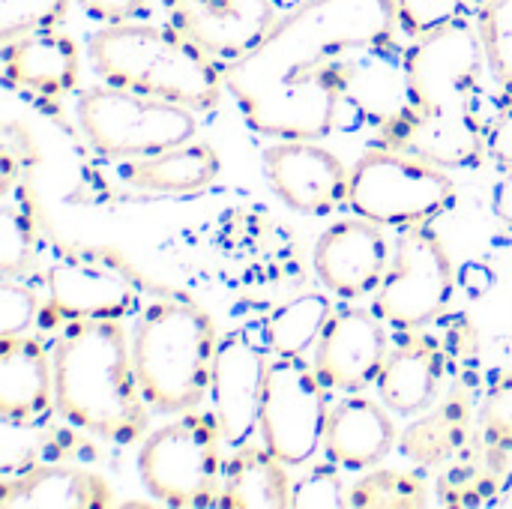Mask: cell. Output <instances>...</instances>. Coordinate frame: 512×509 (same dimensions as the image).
I'll return each instance as SVG.
<instances>
[{
    "mask_svg": "<svg viewBox=\"0 0 512 509\" xmlns=\"http://www.w3.org/2000/svg\"><path fill=\"white\" fill-rule=\"evenodd\" d=\"M396 0H303L246 57L225 66V90L258 135L324 141L339 105L324 84L333 57L396 42Z\"/></svg>",
    "mask_w": 512,
    "mask_h": 509,
    "instance_id": "cell-1",
    "label": "cell"
},
{
    "mask_svg": "<svg viewBox=\"0 0 512 509\" xmlns=\"http://www.w3.org/2000/svg\"><path fill=\"white\" fill-rule=\"evenodd\" d=\"M417 111L384 147L417 153L441 168H480L489 159V132L504 108L486 78V51L477 24L465 15L414 39L405 48Z\"/></svg>",
    "mask_w": 512,
    "mask_h": 509,
    "instance_id": "cell-2",
    "label": "cell"
},
{
    "mask_svg": "<svg viewBox=\"0 0 512 509\" xmlns=\"http://www.w3.org/2000/svg\"><path fill=\"white\" fill-rule=\"evenodd\" d=\"M51 360L57 417L66 426L120 447L147 435L150 405L135 375L123 321L63 324Z\"/></svg>",
    "mask_w": 512,
    "mask_h": 509,
    "instance_id": "cell-3",
    "label": "cell"
},
{
    "mask_svg": "<svg viewBox=\"0 0 512 509\" xmlns=\"http://www.w3.org/2000/svg\"><path fill=\"white\" fill-rule=\"evenodd\" d=\"M87 57L105 84L192 111H216L228 93L225 66L174 24H102L87 42Z\"/></svg>",
    "mask_w": 512,
    "mask_h": 509,
    "instance_id": "cell-4",
    "label": "cell"
},
{
    "mask_svg": "<svg viewBox=\"0 0 512 509\" xmlns=\"http://www.w3.org/2000/svg\"><path fill=\"white\" fill-rule=\"evenodd\" d=\"M141 393L156 414H189L210 399L219 348L213 315L183 294L150 300L129 330Z\"/></svg>",
    "mask_w": 512,
    "mask_h": 509,
    "instance_id": "cell-5",
    "label": "cell"
},
{
    "mask_svg": "<svg viewBox=\"0 0 512 509\" xmlns=\"http://www.w3.org/2000/svg\"><path fill=\"white\" fill-rule=\"evenodd\" d=\"M348 207L384 228L432 225L459 207V186L447 168L417 153L375 144L351 168Z\"/></svg>",
    "mask_w": 512,
    "mask_h": 509,
    "instance_id": "cell-6",
    "label": "cell"
},
{
    "mask_svg": "<svg viewBox=\"0 0 512 509\" xmlns=\"http://www.w3.org/2000/svg\"><path fill=\"white\" fill-rule=\"evenodd\" d=\"M225 438L213 414L189 411L144 435L138 477L147 495L165 507H219Z\"/></svg>",
    "mask_w": 512,
    "mask_h": 509,
    "instance_id": "cell-7",
    "label": "cell"
},
{
    "mask_svg": "<svg viewBox=\"0 0 512 509\" xmlns=\"http://www.w3.org/2000/svg\"><path fill=\"white\" fill-rule=\"evenodd\" d=\"M198 111L144 96L135 90L99 84L78 90L75 120L87 144L105 159H141L198 135Z\"/></svg>",
    "mask_w": 512,
    "mask_h": 509,
    "instance_id": "cell-8",
    "label": "cell"
},
{
    "mask_svg": "<svg viewBox=\"0 0 512 509\" xmlns=\"http://www.w3.org/2000/svg\"><path fill=\"white\" fill-rule=\"evenodd\" d=\"M42 279V330H57L69 321H126L144 309L141 276L111 249H63Z\"/></svg>",
    "mask_w": 512,
    "mask_h": 509,
    "instance_id": "cell-9",
    "label": "cell"
},
{
    "mask_svg": "<svg viewBox=\"0 0 512 509\" xmlns=\"http://www.w3.org/2000/svg\"><path fill=\"white\" fill-rule=\"evenodd\" d=\"M456 270L444 240L432 225L402 228L396 237L393 264L375 291L372 312L396 333L432 327L450 306Z\"/></svg>",
    "mask_w": 512,
    "mask_h": 509,
    "instance_id": "cell-10",
    "label": "cell"
},
{
    "mask_svg": "<svg viewBox=\"0 0 512 509\" xmlns=\"http://www.w3.org/2000/svg\"><path fill=\"white\" fill-rule=\"evenodd\" d=\"M324 84L339 105V117L351 111L354 126L378 129V144H390L417 111L405 48L399 42L333 57L324 69Z\"/></svg>",
    "mask_w": 512,
    "mask_h": 509,
    "instance_id": "cell-11",
    "label": "cell"
},
{
    "mask_svg": "<svg viewBox=\"0 0 512 509\" xmlns=\"http://www.w3.org/2000/svg\"><path fill=\"white\" fill-rule=\"evenodd\" d=\"M330 408V390L306 357H276L261 399V444L288 468L309 465L324 450Z\"/></svg>",
    "mask_w": 512,
    "mask_h": 509,
    "instance_id": "cell-12",
    "label": "cell"
},
{
    "mask_svg": "<svg viewBox=\"0 0 512 509\" xmlns=\"http://www.w3.org/2000/svg\"><path fill=\"white\" fill-rule=\"evenodd\" d=\"M270 348L264 342L261 324L234 330L219 339L213 378H210V402L225 447L249 444L258 432L261 420V399L267 372L273 366Z\"/></svg>",
    "mask_w": 512,
    "mask_h": 509,
    "instance_id": "cell-13",
    "label": "cell"
},
{
    "mask_svg": "<svg viewBox=\"0 0 512 509\" xmlns=\"http://www.w3.org/2000/svg\"><path fill=\"white\" fill-rule=\"evenodd\" d=\"M264 174L273 192L303 216H330L348 207L351 168L318 141H276L264 147Z\"/></svg>",
    "mask_w": 512,
    "mask_h": 509,
    "instance_id": "cell-14",
    "label": "cell"
},
{
    "mask_svg": "<svg viewBox=\"0 0 512 509\" xmlns=\"http://www.w3.org/2000/svg\"><path fill=\"white\" fill-rule=\"evenodd\" d=\"M396 243L384 234V225L354 216L330 225L312 252L315 276L342 300H363L375 294L393 264Z\"/></svg>",
    "mask_w": 512,
    "mask_h": 509,
    "instance_id": "cell-15",
    "label": "cell"
},
{
    "mask_svg": "<svg viewBox=\"0 0 512 509\" xmlns=\"http://www.w3.org/2000/svg\"><path fill=\"white\" fill-rule=\"evenodd\" d=\"M168 24L222 66L246 57L276 27L279 0H162Z\"/></svg>",
    "mask_w": 512,
    "mask_h": 509,
    "instance_id": "cell-16",
    "label": "cell"
},
{
    "mask_svg": "<svg viewBox=\"0 0 512 509\" xmlns=\"http://www.w3.org/2000/svg\"><path fill=\"white\" fill-rule=\"evenodd\" d=\"M390 354L384 321L360 306H342L330 315L315 351L312 366L330 393H363L381 375Z\"/></svg>",
    "mask_w": 512,
    "mask_h": 509,
    "instance_id": "cell-17",
    "label": "cell"
},
{
    "mask_svg": "<svg viewBox=\"0 0 512 509\" xmlns=\"http://www.w3.org/2000/svg\"><path fill=\"white\" fill-rule=\"evenodd\" d=\"M54 414V360L45 342L33 333L0 336V420L9 429H33Z\"/></svg>",
    "mask_w": 512,
    "mask_h": 509,
    "instance_id": "cell-18",
    "label": "cell"
},
{
    "mask_svg": "<svg viewBox=\"0 0 512 509\" xmlns=\"http://www.w3.org/2000/svg\"><path fill=\"white\" fill-rule=\"evenodd\" d=\"M3 81L21 96L57 102L78 90L81 48L60 27L18 36L3 45Z\"/></svg>",
    "mask_w": 512,
    "mask_h": 509,
    "instance_id": "cell-19",
    "label": "cell"
},
{
    "mask_svg": "<svg viewBox=\"0 0 512 509\" xmlns=\"http://www.w3.org/2000/svg\"><path fill=\"white\" fill-rule=\"evenodd\" d=\"M3 509H108L117 507L111 483L84 465L39 462L21 471H3Z\"/></svg>",
    "mask_w": 512,
    "mask_h": 509,
    "instance_id": "cell-20",
    "label": "cell"
},
{
    "mask_svg": "<svg viewBox=\"0 0 512 509\" xmlns=\"http://www.w3.org/2000/svg\"><path fill=\"white\" fill-rule=\"evenodd\" d=\"M444 375H447L444 339H438L426 327L399 333V342L390 348L381 375L375 381L378 399L393 414L417 417L438 402Z\"/></svg>",
    "mask_w": 512,
    "mask_h": 509,
    "instance_id": "cell-21",
    "label": "cell"
},
{
    "mask_svg": "<svg viewBox=\"0 0 512 509\" xmlns=\"http://www.w3.org/2000/svg\"><path fill=\"white\" fill-rule=\"evenodd\" d=\"M393 411L363 393H348L339 405L330 408L324 453L342 471H372L396 447L399 432L390 417Z\"/></svg>",
    "mask_w": 512,
    "mask_h": 509,
    "instance_id": "cell-22",
    "label": "cell"
},
{
    "mask_svg": "<svg viewBox=\"0 0 512 509\" xmlns=\"http://www.w3.org/2000/svg\"><path fill=\"white\" fill-rule=\"evenodd\" d=\"M474 411L477 390L468 381V375H459L447 396H441L432 408L417 414V423L408 426V432L402 435V453L423 468L447 465L471 444Z\"/></svg>",
    "mask_w": 512,
    "mask_h": 509,
    "instance_id": "cell-23",
    "label": "cell"
},
{
    "mask_svg": "<svg viewBox=\"0 0 512 509\" xmlns=\"http://www.w3.org/2000/svg\"><path fill=\"white\" fill-rule=\"evenodd\" d=\"M222 159L207 141H186L162 153L126 159L120 177L129 189L144 195H195L216 183Z\"/></svg>",
    "mask_w": 512,
    "mask_h": 509,
    "instance_id": "cell-24",
    "label": "cell"
},
{
    "mask_svg": "<svg viewBox=\"0 0 512 509\" xmlns=\"http://www.w3.org/2000/svg\"><path fill=\"white\" fill-rule=\"evenodd\" d=\"M294 480L288 465L264 444H240L225 456L222 471V509H288Z\"/></svg>",
    "mask_w": 512,
    "mask_h": 509,
    "instance_id": "cell-25",
    "label": "cell"
},
{
    "mask_svg": "<svg viewBox=\"0 0 512 509\" xmlns=\"http://www.w3.org/2000/svg\"><path fill=\"white\" fill-rule=\"evenodd\" d=\"M507 456L498 453L483 432L471 438V444L447 462L438 477L435 495L441 507H492L504 477L510 474Z\"/></svg>",
    "mask_w": 512,
    "mask_h": 509,
    "instance_id": "cell-26",
    "label": "cell"
},
{
    "mask_svg": "<svg viewBox=\"0 0 512 509\" xmlns=\"http://www.w3.org/2000/svg\"><path fill=\"white\" fill-rule=\"evenodd\" d=\"M42 213L39 198L30 180H3L0 189V273L3 276H24L39 252V231Z\"/></svg>",
    "mask_w": 512,
    "mask_h": 509,
    "instance_id": "cell-27",
    "label": "cell"
},
{
    "mask_svg": "<svg viewBox=\"0 0 512 509\" xmlns=\"http://www.w3.org/2000/svg\"><path fill=\"white\" fill-rule=\"evenodd\" d=\"M333 303L327 294H300L297 300L279 306L264 318V342L273 357H306L315 351L330 315Z\"/></svg>",
    "mask_w": 512,
    "mask_h": 509,
    "instance_id": "cell-28",
    "label": "cell"
},
{
    "mask_svg": "<svg viewBox=\"0 0 512 509\" xmlns=\"http://www.w3.org/2000/svg\"><path fill=\"white\" fill-rule=\"evenodd\" d=\"M432 489L423 474L399 468H372L348 489L351 509H426Z\"/></svg>",
    "mask_w": 512,
    "mask_h": 509,
    "instance_id": "cell-29",
    "label": "cell"
},
{
    "mask_svg": "<svg viewBox=\"0 0 512 509\" xmlns=\"http://www.w3.org/2000/svg\"><path fill=\"white\" fill-rule=\"evenodd\" d=\"M498 93L512 96V0H486L474 15Z\"/></svg>",
    "mask_w": 512,
    "mask_h": 509,
    "instance_id": "cell-30",
    "label": "cell"
},
{
    "mask_svg": "<svg viewBox=\"0 0 512 509\" xmlns=\"http://www.w3.org/2000/svg\"><path fill=\"white\" fill-rule=\"evenodd\" d=\"M480 432L483 438L512 459V369H495L480 396Z\"/></svg>",
    "mask_w": 512,
    "mask_h": 509,
    "instance_id": "cell-31",
    "label": "cell"
},
{
    "mask_svg": "<svg viewBox=\"0 0 512 509\" xmlns=\"http://www.w3.org/2000/svg\"><path fill=\"white\" fill-rule=\"evenodd\" d=\"M72 0H0V39L3 45L39 33L63 27Z\"/></svg>",
    "mask_w": 512,
    "mask_h": 509,
    "instance_id": "cell-32",
    "label": "cell"
},
{
    "mask_svg": "<svg viewBox=\"0 0 512 509\" xmlns=\"http://www.w3.org/2000/svg\"><path fill=\"white\" fill-rule=\"evenodd\" d=\"M342 468L336 462L312 465L300 480H294L291 509H342L348 507V489L342 483Z\"/></svg>",
    "mask_w": 512,
    "mask_h": 509,
    "instance_id": "cell-33",
    "label": "cell"
},
{
    "mask_svg": "<svg viewBox=\"0 0 512 509\" xmlns=\"http://www.w3.org/2000/svg\"><path fill=\"white\" fill-rule=\"evenodd\" d=\"M465 0H396L399 33L408 39H423L456 18H462Z\"/></svg>",
    "mask_w": 512,
    "mask_h": 509,
    "instance_id": "cell-34",
    "label": "cell"
},
{
    "mask_svg": "<svg viewBox=\"0 0 512 509\" xmlns=\"http://www.w3.org/2000/svg\"><path fill=\"white\" fill-rule=\"evenodd\" d=\"M42 315V300L39 294L27 285L18 282L15 276H3L0 282V336H24L39 324Z\"/></svg>",
    "mask_w": 512,
    "mask_h": 509,
    "instance_id": "cell-35",
    "label": "cell"
},
{
    "mask_svg": "<svg viewBox=\"0 0 512 509\" xmlns=\"http://www.w3.org/2000/svg\"><path fill=\"white\" fill-rule=\"evenodd\" d=\"M93 21L102 24H123V21H138L147 15L150 0H75Z\"/></svg>",
    "mask_w": 512,
    "mask_h": 509,
    "instance_id": "cell-36",
    "label": "cell"
},
{
    "mask_svg": "<svg viewBox=\"0 0 512 509\" xmlns=\"http://www.w3.org/2000/svg\"><path fill=\"white\" fill-rule=\"evenodd\" d=\"M489 159L501 171L512 174V96L504 99V108L489 132Z\"/></svg>",
    "mask_w": 512,
    "mask_h": 509,
    "instance_id": "cell-37",
    "label": "cell"
},
{
    "mask_svg": "<svg viewBox=\"0 0 512 509\" xmlns=\"http://www.w3.org/2000/svg\"><path fill=\"white\" fill-rule=\"evenodd\" d=\"M492 210H495L498 222L512 231V174H507V177L495 186V192H492Z\"/></svg>",
    "mask_w": 512,
    "mask_h": 509,
    "instance_id": "cell-38",
    "label": "cell"
},
{
    "mask_svg": "<svg viewBox=\"0 0 512 509\" xmlns=\"http://www.w3.org/2000/svg\"><path fill=\"white\" fill-rule=\"evenodd\" d=\"M492 507H507L512 509V474L504 477V483H501V489H498V498H495V504Z\"/></svg>",
    "mask_w": 512,
    "mask_h": 509,
    "instance_id": "cell-39",
    "label": "cell"
},
{
    "mask_svg": "<svg viewBox=\"0 0 512 509\" xmlns=\"http://www.w3.org/2000/svg\"><path fill=\"white\" fill-rule=\"evenodd\" d=\"M471 3H477V6H480V3H486V0H471Z\"/></svg>",
    "mask_w": 512,
    "mask_h": 509,
    "instance_id": "cell-40",
    "label": "cell"
}]
</instances>
